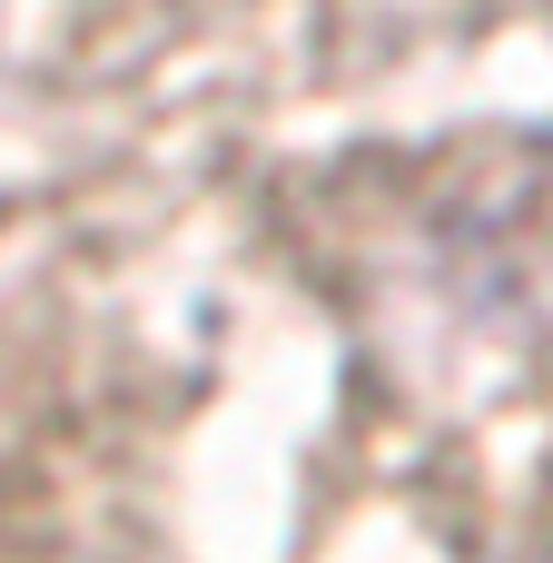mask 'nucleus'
Listing matches in <instances>:
<instances>
[{"label":"nucleus","mask_w":553,"mask_h":563,"mask_svg":"<svg viewBox=\"0 0 553 563\" xmlns=\"http://www.w3.org/2000/svg\"><path fill=\"white\" fill-rule=\"evenodd\" d=\"M406 218H416V287L455 327L495 346H553V129L435 158Z\"/></svg>","instance_id":"obj_1"}]
</instances>
